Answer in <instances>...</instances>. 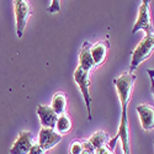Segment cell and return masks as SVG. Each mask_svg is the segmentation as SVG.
Segmentation results:
<instances>
[{
  "mask_svg": "<svg viewBox=\"0 0 154 154\" xmlns=\"http://www.w3.org/2000/svg\"><path fill=\"white\" fill-rule=\"evenodd\" d=\"M137 113L140 120V125H142L144 131H152L154 127V109L150 105L143 104L137 106Z\"/></svg>",
  "mask_w": 154,
  "mask_h": 154,
  "instance_id": "cell-8",
  "label": "cell"
},
{
  "mask_svg": "<svg viewBox=\"0 0 154 154\" xmlns=\"http://www.w3.org/2000/svg\"><path fill=\"white\" fill-rule=\"evenodd\" d=\"M15 4V16H16V31H17V37L21 38L26 27V23L29 17L31 16V8L30 4L26 0H16L14 2Z\"/></svg>",
  "mask_w": 154,
  "mask_h": 154,
  "instance_id": "cell-4",
  "label": "cell"
},
{
  "mask_svg": "<svg viewBox=\"0 0 154 154\" xmlns=\"http://www.w3.org/2000/svg\"><path fill=\"white\" fill-rule=\"evenodd\" d=\"M107 51H109V42L107 41H102L97 42L93 46H90V54L94 60L95 67L100 66L105 62V58L107 56Z\"/></svg>",
  "mask_w": 154,
  "mask_h": 154,
  "instance_id": "cell-10",
  "label": "cell"
},
{
  "mask_svg": "<svg viewBox=\"0 0 154 154\" xmlns=\"http://www.w3.org/2000/svg\"><path fill=\"white\" fill-rule=\"evenodd\" d=\"M88 143L90 144L94 149H97V148L104 147L105 144L109 143V136L104 131H99V132L94 133L90 138L88 139Z\"/></svg>",
  "mask_w": 154,
  "mask_h": 154,
  "instance_id": "cell-13",
  "label": "cell"
},
{
  "mask_svg": "<svg viewBox=\"0 0 154 154\" xmlns=\"http://www.w3.org/2000/svg\"><path fill=\"white\" fill-rule=\"evenodd\" d=\"M62 139V136L57 133L52 128H45L42 127L40 134H38V146H40L45 152L49 150L51 148L56 147Z\"/></svg>",
  "mask_w": 154,
  "mask_h": 154,
  "instance_id": "cell-6",
  "label": "cell"
},
{
  "mask_svg": "<svg viewBox=\"0 0 154 154\" xmlns=\"http://www.w3.org/2000/svg\"><path fill=\"white\" fill-rule=\"evenodd\" d=\"M149 2L144 0V2L140 4L139 10H138V16L137 20L134 22V26L132 29V33H136L139 30H143L146 32V35H150L153 33V27L150 23V16H149Z\"/></svg>",
  "mask_w": 154,
  "mask_h": 154,
  "instance_id": "cell-5",
  "label": "cell"
},
{
  "mask_svg": "<svg viewBox=\"0 0 154 154\" xmlns=\"http://www.w3.org/2000/svg\"><path fill=\"white\" fill-rule=\"evenodd\" d=\"M54 127L57 130V133H59L60 136L69 133V131L72 130V121L66 113L60 115V116H58V119H57V122H56Z\"/></svg>",
  "mask_w": 154,
  "mask_h": 154,
  "instance_id": "cell-14",
  "label": "cell"
},
{
  "mask_svg": "<svg viewBox=\"0 0 154 154\" xmlns=\"http://www.w3.org/2000/svg\"><path fill=\"white\" fill-rule=\"evenodd\" d=\"M27 154H45V150L40 146H38V144H33Z\"/></svg>",
  "mask_w": 154,
  "mask_h": 154,
  "instance_id": "cell-16",
  "label": "cell"
},
{
  "mask_svg": "<svg viewBox=\"0 0 154 154\" xmlns=\"http://www.w3.org/2000/svg\"><path fill=\"white\" fill-rule=\"evenodd\" d=\"M80 154H94V153H91V152H89V150H85V149H83V152H82Z\"/></svg>",
  "mask_w": 154,
  "mask_h": 154,
  "instance_id": "cell-19",
  "label": "cell"
},
{
  "mask_svg": "<svg viewBox=\"0 0 154 154\" xmlns=\"http://www.w3.org/2000/svg\"><path fill=\"white\" fill-rule=\"evenodd\" d=\"M37 115H38V117H40L42 127H45V128H52V130H53L54 126H56L58 116L56 115V112L51 109V106L38 105Z\"/></svg>",
  "mask_w": 154,
  "mask_h": 154,
  "instance_id": "cell-9",
  "label": "cell"
},
{
  "mask_svg": "<svg viewBox=\"0 0 154 154\" xmlns=\"http://www.w3.org/2000/svg\"><path fill=\"white\" fill-rule=\"evenodd\" d=\"M33 136L29 131H20L17 139L10 148V154H27L33 146Z\"/></svg>",
  "mask_w": 154,
  "mask_h": 154,
  "instance_id": "cell-7",
  "label": "cell"
},
{
  "mask_svg": "<svg viewBox=\"0 0 154 154\" xmlns=\"http://www.w3.org/2000/svg\"><path fill=\"white\" fill-rule=\"evenodd\" d=\"M49 12H59V2H52V5L48 8Z\"/></svg>",
  "mask_w": 154,
  "mask_h": 154,
  "instance_id": "cell-18",
  "label": "cell"
},
{
  "mask_svg": "<svg viewBox=\"0 0 154 154\" xmlns=\"http://www.w3.org/2000/svg\"><path fill=\"white\" fill-rule=\"evenodd\" d=\"M153 48H154V35L153 33L146 35V37L138 43V46L132 53L130 73L134 72V69L139 64L153 53Z\"/></svg>",
  "mask_w": 154,
  "mask_h": 154,
  "instance_id": "cell-2",
  "label": "cell"
},
{
  "mask_svg": "<svg viewBox=\"0 0 154 154\" xmlns=\"http://www.w3.org/2000/svg\"><path fill=\"white\" fill-rule=\"evenodd\" d=\"M136 82V75L133 73H126L119 78L115 79L113 84L116 86V90L121 101V109H122V116H121V122H120V127L117 130V133L111 140H109V149L113 150L115 146H116V140L121 139L122 143V148H123V153L125 154H131V149H130V140H128V120H127V105L130 102V97H131V93Z\"/></svg>",
  "mask_w": 154,
  "mask_h": 154,
  "instance_id": "cell-1",
  "label": "cell"
},
{
  "mask_svg": "<svg viewBox=\"0 0 154 154\" xmlns=\"http://www.w3.org/2000/svg\"><path fill=\"white\" fill-rule=\"evenodd\" d=\"M94 67L95 64L90 54V45H89V42H85L79 52V68L89 73Z\"/></svg>",
  "mask_w": 154,
  "mask_h": 154,
  "instance_id": "cell-11",
  "label": "cell"
},
{
  "mask_svg": "<svg viewBox=\"0 0 154 154\" xmlns=\"http://www.w3.org/2000/svg\"><path fill=\"white\" fill-rule=\"evenodd\" d=\"M83 152V142L82 140H74L69 146V154H80Z\"/></svg>",
  "mask_w": 154,
  "mask_h": 154,
  "instance_id": "cell-15",
  "label": "cell"
},
{
  "mask_svg": "<svg viewBox=\"0 0 154 154\" xmlns=\"http://www.w3.org/2000/svg\"><path fill=\"white\" fill-rule=\"evenodd\" d=\"M66 107H67L66 95L62 93H57L52 99V106H51V109L56 112L57 116H60V115H64V112H66Z\"/></svg>",
  "mask_w": 154,
  "mask_h": 154,
  "instance_id": "cell-12",
  "label": "cell"
},
{
  "mask_svg": "<svg viewBox=\"0 0 154 154\" xmlns=\"http://www.w3.org/2000/svg\"><path fill=\"white\" fill-rule=\"evenodd\" d=\"M95 154H113V152L110 150L106 146H104V147H100V148L95 149Z\"/></svg>",
  "mask_w": 154,
  "mask_h": 154,
  "instance_id": "cell-17",
  "label": "cell"
},
{
  "mask_svg": "<svg viewBox=\"0 0 154 154\" xmlns=\"http://www.w3.org/2000/svg\"><path fill=\"white\" fill-rule=\"evenodd\" d=\"M74 80L83 94L85 105H86V110H88V119H89V121H91V97H90V93H89V85H90V82H89V73L78 67L74 72Z\"/></svg>",
  "mask_w": 154,
  "mask_h": 154,
  "instance_id": "cell-3",
  "label": "cell"
}]
</instances>
